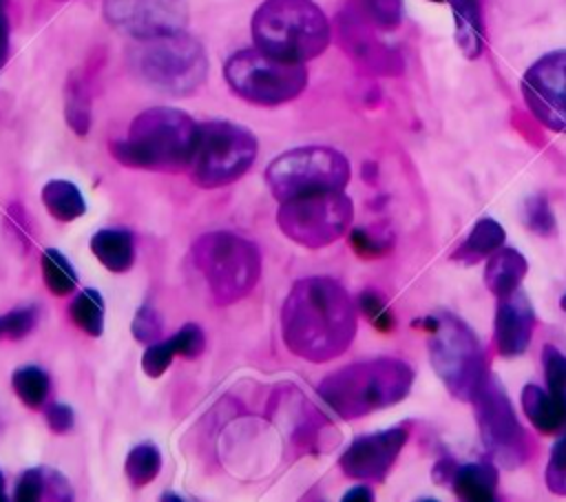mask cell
I'll return each mask as SVG.
<instances>
[{"instance_id":"4316f807","label":"cell","mask_w":566,"mask_h":502,"mask_svg":"<svg viewBox=\"0 0 566 502\" xmlns=\"http://www.w3.org/2000/svg\"><path fill=\"white\" fill-rule=\"evenodd\" d=\"M161 469V453L155 442H139L135 445L124 462L126 478L133 489H142L150 484Z\"/></svg>"},{"instance_id":"6da1fadb","label":"cell","mask_w":566,"mask_h":502,"mask_svg":"<svg viewBox=\"0 0 566 502\" xmlns=\"http://www.w3.org/2000/svg\"><path fill=\"white\" fill-rule=\"evenodd\" d=\"M356 325V305L349 292L329 276L296 281L281 307L285 347L310 363L340 356L352 345Z\"/></svg>"},{"instance_id":"1f68e13d","label":"cell","mask_w":566,"mask_h":502,"mask_svg":"<svg viewBox=\"0 0 566 502\" xmlns=\"http://www.w3.org/2000/svg\"><path fill=\"white\" fill-rule=\"evenodd\" d=\"M38 307L35 305H22L0 316V341H18L24 338L38 323Z\"/></svg>"},{"instance_id":"277c9868","label":"cell","mask_w":566,"mask_h":502,"mask_svg":"<svg viewBox=\"0 0 566 502\" xmlns=\"http://www.w3.org/2000/svg\"><path fill=\"white\" fill-rule=\"evenodd\" d=\"M254 46L283 62H307L329 44V22L312 0H265L252 15Z\"/></svg>"},{"instance_id":"7a4b0ae2","label":"cell","mask_w":566,"mask_h":502,"mask_svg":"<svg viewBox=\"0 0 566 502\" xmlns=\"http://www.w3.org/2000/svg\"><path fill=\"white\" fill-rule=\"evenodd\" d=\"M199 124L184 111L155 106L139 113L126 137L111 142V155L128 166L157 172L188 170Z\"/></svg>"},{"instance_id":"ac0fdd59","label":"cell","mask_w":566,"mask_h":502,"mask_svg":"<svg viewBox=\"0 0 566 502\" xmlns=\"http://www.w3.org/2000/svg\"><path fill=\"white\" fill-rule=\"evenodd\" d=\"M526 272H528V263L517 250L497 248L493 254H489V261L484 268V283L500 299L515 292L522 279L526 276Z\"/></svg>"},{"instance_id":"2e32d148","label":"cell","mask_w":566,"mask_h":502,"mask_svg":"<svg viewBox=\"0 0 566 502\" xmlns=\"http://www.w3.org/2000/svg\"><path fill=\"white\" fill-rule=\"evenodd\" d=\"M338 40L347 55L371 73L398 75L402 71V57L374 35L369 20L358 9L338 15Z\"/></svg>"},{"instance_id":"d4e9b609","label":"cell","mask_w":566,"mask_h":502,"mask_svg":"<svg viewBox=\"0 0 566 502\" xmlns=\"http://www.w3.org/2000/svg\"><path fill=\"white\" fill-rule=\"evenodd\" d=\"M64 117L77 135H86L91 128V93L82 73H73L64 88Z\"/></svg>"},{"instance_id":"d6a6232c","label":"cell","mask_w":566,"mask_h":502,"mask_svg":"<svg viewBox=\"0 0 566 502\" xmlns=\"http://www.w3.org/2000/svg\"><path fill=\"white\" fill-rule=\"evenodd\" d=\"M524 223H526L528 230H533L542 237H551L557 230L551 206L542 195H533V197L526 199V203H524Z\"/></svg>"},{"instance_id":"836d02e7","label":"cell","mask_w":566,"mask_h":502,"mask_svg":"<svg viewBox=\"0 0 566 502\" xmlns=\"http://www.w3.org/2000/svg\"><path fill=\"white\" fill-rule=\"evenodd\" d=\"M177 356L175 352V345L170 338L166 341H155L146 347L144 356H142V367H144V374L150 376V378H159L172 363V358Z\"/></svg>"},{"instance_id":"52a82bcc","label":"cell","mask_w":566,"mask_h":502,"mask_svg":"<svg viewBox=\"0 0 566 502\" xmlns=\"http://www.w3.org/2000/svg\"><path fill=\"white\" fill-rule=\"evenodd\" d=\"M256 153L252 130L228 119H210L199 124L188 172L201 188L228 186L250 170Z\"/></svg>"},{"instance_id":"8992f818","label":"cell","mask_w":566,"mask_h":502,"mask_svg":"<svg viewBox=\"0 0 566 502\" xmlns=\"http://www.w3.org/2000/svg\"><path fill=\"white\" fill-rule=\"evenodd\" d=\"M192 261L203 274L217 305L245 299L261 279V252L250 239L212 230L192 243Z\"/></svg>"},{"instance_id":"ffe728a7","label":"cell","mask_w":566,"mask_h":502,"mask_svg":"<svg viewBox=\"0 0 566 502\" xmlns=\"http://www.w3.org/2000/svg\"><path fill=\"white\" fill-rule=\"evenodd\" d=\"M455 22V44L464 57L475 60L484 49V22L480 0H447Z\"/></svg>"},{"instance_id":"5bb4252c","label":"cell","mask_w":566,"mask_h":502,"mask_svg":"<svg viewBox=\"0 0 566 502\" xmlns=\"http://www.w3.org/2000/svg\"><path fill=\"white\" fill-rule=\"evenodd\" d=\"M522 93L533 115L546 128L566 133V51L539 57L524 73Z\"/></svg>"},{"instance_id":"8fae6325","label":"cell","mask_w":566,"mask_h":502,"mask_svg":"<svg viewBox=\"0 0 566 502\" xmlns=\"http://www.w3.org/2000/svg\"><path fill=\"white\" fill-rule=\"evenodd\" d=\"M354 219L352 199L343 190L312 192L281 201V232L303 248H325L340 239Z\"/></svg>"},{"instance_id":"9a60e30c","label":"cell","mask_w":566,"mask_h":502,"mask_svg":"<svg viewBox=\"0 0 566 502\" xmlns=\"http://www.w3.org/2000/svg\"><path fill=\"white\" fill-rule=\"evenodd\" d=\"M405 442H407L405 427H391L369 436H360L345 449L338 464L347 478L380 482L389 473Z\"/></svg>"},{"instance_id":"44dd1931","label":"cell","mask_w":566,"mask_h":502,"mask_svg":"<svg viewBox=\"0 0 566 502\" xmlns=\"http://www.w3.org/2000/svg\"><path fill=\"white\" fill-rule=\"evenodd\" d=\"M451 484H453V493L460 500L491 502L495 500V491H497V473L486 462H469L455 469Z\"/></svg>"},{"instance_id":"ab89813d","label":"cell","mask_w":566,"mask_h":502,"mask_svg":"<svg viewBox=\"0 0 566 502\" xmlns=\"http://www.w3.org/2000/svg\"><path fill=\"white\" fill-rule=\"evenodd\" d=\"M46 425L53 433H69L75 425V414L66 402H51L44 409Z\"/></svg>"},{"instance_id":"d590c367","label":"cell","mask_w":566,"mask_h":502,"mask_svg":"<svg viewBox=\"0 0 566 502\" xmlns=\"http://www.w3.org/2000/svg\"><path fill=\"white\" fill-rule=\"evenodd\" d=\"M544 480L555 495H566V433L551 449Z\"/></svg>"},{"instance_id":"74e56055","label":"cell","mask_w":566,"mask_h":502,"mask_svg":"<svg viewBox=\"0 0 566 502\" xmlns=\"http://www.w3.org/2000/svg\"><path fill=\"white\" fill-rule=\"evenodd\" d=\"M177 356L184 358H197L206 349V334L197 323H186L181 325L172 336H170Z\"/></svg>"},{"instance_id":"f546056e","label":"cell","mask_w":566,"mask_h":502,"mask_svg":"<svg viewBox=\"0 0 566 502\" xmlns=\"http://www.w3.org/2000/svg\"><path fill=\"white\" fill-rule=\"evenodd\" d=\"M542 365H544L548 391L559 402V407L566 416V356L562 352H557L555 347L546 345L542 352Z\"/></svg>"},{"instance_id":"4dcf8cb0","label":"cell","mask_w":566,"mask_h":502,"mask_svg":"<svg viewBox=\"0 0 566 502\" xmlns=\"http://www.w3.org/2000/svg\"><path fill=\"white\" fill-rule=\"evenodd\" d=\"M358 11L369 20L371 27L382 31H391L402 20V2L400 0H358Z\"/></svg>"},{"instance_id":"603a6c76","label":"cell","mask_w":566,"mask_h":502,"mask_svg":"<svg viewBox=\"0 0 566 502\" xmlns=\"http://www.w3.org/2000/svg\"><path fill=\"white\" fill-rule=\"evenodd\" d=\"M522 409L539 433H555L566 422L559 402L537 385L522 389Z\"/></svg>"},{"instance_id":"83f0119b","label":"cell","mask_w":566,"mask_h":502,"mask_svg":"<svg viewBox=\"0 0 566 502\" xmlns=\"http://www.w3.org/2000/svg\"><path fill=\"white\" fill-rule=\"evenodd\" d=\"M40 268H42L44 285L49 287L51 294H55V296H66V294L75 292V287H77V274H75L71 261H69L60 250L46 248V250L42 252Z\"/></svg>"},{"instance_id":"9c48e42d","label":"cell","mask_w":566,"mask_h":502,"mask_svg":"<svg viewBox=\"0 0 566 502\" xmlns=\"http://www.w3.org/2000/svg\"><path fill=\"white\" fill-rule=\"evenodd\" d=\"M349 161L327 146H301L285 150L265 168L272 197L281 203L294 197L343 190L349 181Z\"/></svg>"},{"instance_id":"3957f363","label":"cell","mask_w":566,"mask_h":502,"mask_svg":"<svg viewBox=\"0 0 566 502\" xmlns=\"http://www.w3.org/2000/svg\"><path fill=\"white\" fill-rule=\"evenodd\" d=\"M413 369L400 358H369L327 374L316 391L340 418L354 420L409 396Z\"/></svg>"},{"instance_id":"f1b7e54d","label":"cell","mask_w":566,"mask_h":502,"mask_svg":"<svg viewBox=\"0 0 566 502\" xmlns=\"http://www.w3.org/2000/svg\"><path fill=\"white\" fill-rule=\"evenodd\" d=\"M11 385L15 396L31 409H40L49 396V374L38 365H22L13 372Z\"/></svg>"},{"instance_id":"60d3db41","label":"cell","mask_w":566,"mask_h":502,"mask_svg":"<svg viewBox=\"0 0 566 502\" xmlns=\"http://www.w3.org/2000/svg\"><path fill=\"white\" fill-rule=\"evenodd\" d=\"M349 243H352V248H354L360 257H380L382 252L389 250V243H382V241L374 239L369 232H365V230H360V228L352 230Z\"/></svg>"},{"instance_id":"e575fe53","label":"cell","mask_w":566,"mask_h":502,"mask_svg":"<svg viewBox=\"0 0 566 502\" xmlns=\"http://www.w3.org/2000/svg\"><path fill=\"white\" fill-rule=\"evenodd\" d=\"M13 500H18V502H38V500H46V467L27 469V471L18 478V482H15Z\"/></svg>"},{"instance_id":"b9f144b4","label":"cell","mask_w":566,"mask_h":502,"mask_svg":"<svg viewBox=\"0 0 566 502\" xmlns=\"http://www.w3.org/2000/svg\"><path fill=\"white\" fill-rule=\"evenodd\" d=\"M9 57V13L7 2L0 0V69Z\"/></svg>"},{"instance_id":"e0dca14e","label":"cell","mask_w":566,"mask_h":502,"mask_svg":"<svg viewBox=\"0 0 566 502\" xmlns=\"http://www.w3.org/2000/svg\"><path fill=\"white\" fill-rule=\"evenodd\" d=\"M535 325V312L528 296L517 287L500 296L495 314V347L502 356L513 358L526 352Z\"/></svg>"},{"instance_id":"8d00e7d4","label":"cell","mask_w":566,"mask_h":502,"mask_svg":"<svg viewBox=\"0 0 566 502\" xmlns=\"http://www.w3.org/2000/svg\"><path fill=\"white\" fill-rule=\"evenodd\" d=\"M161 330H164L161 316L157 314V310L153 305H142L130 323V332H133L135 341L144 343V345L155 343L161 336Z\"/></svg>"},{"instance_id":"484cf974","label":"cell","mask_w":566,"mask_h":502,"mask_svg":"<svg viewBox=\"0 0 566 502\" xmlns=\"http://www.w3.org/2000/svg\"><path fill=\"white\" fill-rule=\"evenodd\" d=\"M69 314L73 323L86 332L88 336H102L104 332V299L97 290L84 287L75 294V299L69 305Z\"/></svg>"},{"instance_id":"d6986e66","label":"cell","mask_w":566,"mask_h":502,"mask_svg":"<svg viewBox=\"0 0 566 502\" xmlns=\"http://www.w3.org/2000/svg\"><path fill=\"white\" fill-rule=\"evenodd\" d=\"M91 252L111 272H126L135 263V237L124 228H104L91 237Z\"/></svg>"},{"instance_id":"ee69618b","label":"cell","mask_w":566,"mask_h":502,"mask_svg":"<svg viewBox=\"0 0 566 502\" xmlns=\"http://www.w3.org/2000/svg\"><path fill=\"white\" fill-rule=\"evenodd\" d=\"M0 502H7V493H4V475L0 471Z\"/></svg>"},{"instance_id":"7c38bea8","label":"cell","mask_w":566,"mask_h":502,"mask_svg":"<svg viewBox=\"0 0 566 502\" xmlns=\"http://www.w3.org/2000/svg\"><path fill=\"white\" fill-rule=\"evenodd\" d=\"M478 429L482 445L493 462L504 469H517L528 458V442L522 425L515 418L513 405L500 378L486 374L473 396Z\"/></svg>"},{"instance_id":"bcb514c9","label":"cell","mask_w":566,"mask_h":502,"mask_svg":"<svg viewBox=\"0 0 566 502\" xmlns=\"http://www.w3.org/2000/svg\"><path fill=\"white\" fill-rule=\"evenodd\" d=\"M431 2H447V0H431Z\"/></svg>"},{"instance_id":"5b68a950","label":"cell","mask_w":566,"mask_h":502,"mask_svg":"<svg viewBox=\"0 0 566 502\" xmlns=\"http://www.w3.org/2000/svg\"><path fill=\"white\" fill-rule=\"evenodd\" d=\"M128 64L144 84L172 97L192 95L208 77L206 49L186 31L135 40L128 51Z\"/></svg>"},{"instance_id":"cb8c5ba5","label":"cell","mask_w":566,"mask_h":502,"mask_svg":"<svg viewBox=\"0 0 566 502\" xmlns=\"http://www.w3.org/2000/svg\"><path fill=\"white\" fill-rule=\"evenodd\" d=\"M506 234H504V228L491 219V217H484L480 219L473 230L469 232L467 241L458 248V252L453 254V259H460L464 263H475L478 259L482 257H489L493 254L497 248H502Z\"/></svg>"},{"instance_id":"30bf717a","label":"cell","mask_w":566,"mask_h":502,"mask_svg":"<svg viewBox=\"0 0 566 502\" xmlns=\"http://www.w3.org/2000/svg\"><path fill=\"white\" fill-rule=\"evenodd\" d=\"M223 75L234 95L259 106L290 102L298 97L307 84L303 64L276 60L256 46L232 53L223 66Z\"/></svg>"},{"instance_id":"f35d334b","label":"cell","mask_w":566,"mask_h":502,"mask_svg":"<svg viewBox=\"0 0 566 502\" xmlns=\"http://www.w3.org/2000/svg\"><path fill=\"white\" fill-rule=\"evenodd\" d=\"M358 307L371 321V325L376 330H380V332H391L394 330V314L378 294L363 292L358 296Z\"/></svg>"},{"instance_id":"7402d4cb","label":"cell","mask_w":566,"mask_h":502,"mask_svg":"<svg viewBox=\"0 0 566 502\" xmlns=\"http://www.w3.org/2000/svg\"><path fill=\"white\" fill-rule=\"evenodd\" d=\"M40 197L49 215L62 223H69L86 212V201L73 181L51 179L42 186Z\"/></svg>"},{"instance_id":"ba28073f","label":"cell","mask_w":566,"mask_h":502,"mask_svg":"<svg viewBox=\"0 0 566 502\" xmlns=\"http://www.w3.org/2000/svg\"><path fill=\"white\" fill-rule=\"evenodd\" d=\"M429 358L451 396L473 400L486 378V360L480 341L458 316L442 312L429 330Z\"/></svg>"},{"instance_id":"f6af8a7d","label":"cell","mask_w":566,"mask_h":502,"mask_svg":"<svg viewBox=\"0 0 566 502\" xmlns=\"http://www.w3.org/2000/svg\"><path fill=\"white\" fill-rule=\"evenodd\" d=\"M559 305H562V310H564V312H566V294H564V296H562V303H559Z\"/></svg>"},{"instance_id":"4fadbf2b","label":"cell","mask_w":566,"mask_h":502,"mask_svg":"<svg viewBox=\"0 0 566 502\" xmlns=\"http://www.w3.org/2000/svg\"><path fill=\"white\" fill-rule=\"evenodd\" d=\"M104 18L133 40H150L181 33L188 27L186 0H104Z\"/></svg>"},{"instance_id":"7bdbcfd3","label":"cell","mask_w":566,"mask_h":502,"mask_svg":"<svg viewBox=\"0 0 566 502\" xmlns=\"http://www.w3.org/2000/svg\"><path fill=\"white\" fill-rule=\"evenodd\" d=\"M352 500H365V502H369V500H374V493H371L369 487H354V489H349V491L343 495V502H352Z\"/></svg>"}]
</instances>
